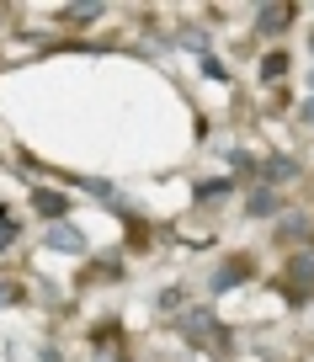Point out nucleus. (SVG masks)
I'll return each instance as SVG.
<instances>
[{
  "instance_id": "3",
  "label": "nucleus",
  "mask_w": 314,
  "mask_h": 362,
  "mask_svg": "<svg viewBox=\"0 0 314 362\" xmlns=\"http://www.w3.org/2000/svg\"><path fill=\"white\" fill-rule=\"evenodd\" d=\"M277 27H288V6H267L261 11V33H277Z\"/></svg>"
},
{
  "instance_id": "1",
  "label": "nucleus",
  "mask_w": 314,
  "mask_h": 362,
  "mask_svg": "<svg viewBox=\"0 0 314 362\" xmlns=\"http://www.w3.org/2000/svg\"><path fill=\"white\" fill-rule=\"evenodd\" d=\"M288 293H293V298L314 293V256H309V250H303V256H293V261H288Z\"/></svg>"
},
{
  "instance_id": "6",
  "label": "nucleus",
  "mask_w": 314,
  "mask_h": 362,
  "mask_svg": "<svg viewBox=\"0 0 314 362\" xmlns=\"http://www.w3.org/2000/svg\"><path fill=\"white\" fill-rule=\"evenodd\" d=\"M101 16V0H75V22H96Z\"/></svg>"
},
{
  "instance_id": "9",
  "label": "nucleus",
  "mask_w": 314,
  "mask_h": 362,
  "mask_svg": "<svg viewBox=\"0 0 314 362\" xmlns=\"http://www.w3.org/2000/svg\"><path fill=\"white\" fill-rule=\"evenodd\" d=\"M272 208H277V197H272V192H256V197H250V214H272Z\"/></svg>"
},
{
  "instance_id": "5",
  "label": "nucleus",
  "mask_w": 314,
  "mask_h": 362,
  "mask_svg": "<svg viewBox=\"0 0 314 362\" xmlns=\"http://www.w3.org/2000/svg\"><path fill=\"white\" fill-rule=\"evenodd\" d=\"M309 229H314V224H309V218H298V214H293V218H288V224H282V229H277V235H282V240H303V235H309Z\"/></svg>"
},
{
  "instance_id": "8",
  "label": "nucleus",
  "mask_w": 314,
  "mask_h": 362,
  "mask_svg": "<svg viewBox=\"0 0 314 362\" xmlns=\"http://www.w3.org/2000/svg\"><path fill=\"white\" fill-rule=\"evenodd\" d=\"M293 176V160H267V181H288Z\"/></svg>"
},
{
  "instance_id": "7",
  "label": "nucleus",
  "mask_w": 314,
  "mask_h": 362,
  "mask_svg": "<svg viewBox=\"0 0 314 362\" xmlns=\"http://www.w3.org/2000/svg\"><path fill=\"white\" fill-rule=\"evenodd\" d=\"M187 330L192 336H214V315H187Z\"/></svg>"
},
{
  "instance_id": "4",
  "label": "nucleus",
  "mask_w": 314,
  "mask_h": 362,
  "mask_svg": "<svg viewBox=\"0 0 314 362\" xmlns=\"http://www.w3.org/2000/svg\"><path fill=\"white\" fill-rule=\"evenodd\" d=\"M33 203H37V214H48V218H59V214H64V197H59V192H37Z\"/></svg>"
},
{
  "instance_id": "10",
  "label": "nucleus",
  "mask_w": 314,
  "mask_h": 362,
  "mask_svg": "<svg viewBox=\"0 0 314 362\" xmlns=\"http://www.w3.org/2000/svg\"><path fill=\"white\" fill-rule=\"evenodd\" d=\"M0 304H16V283L11 277H0Z\"/></svg>"
},
{
  "instance_id": "2",
  "label": "nucleus",
  "mask_w": 314,
  "mask_h": 362,
  "mask_svg": "<svg viewBox=\"0 0 314 362\" xmlns=\"http://www.w3.org/2000/svg\"><path fill=\"white\" fill-rule=\"evenodd\" d=\"M48 245H54V250H69V256H80V250H86V240H80L75 224H54V229H48Z\"/></svg>"
}]
</instances>
